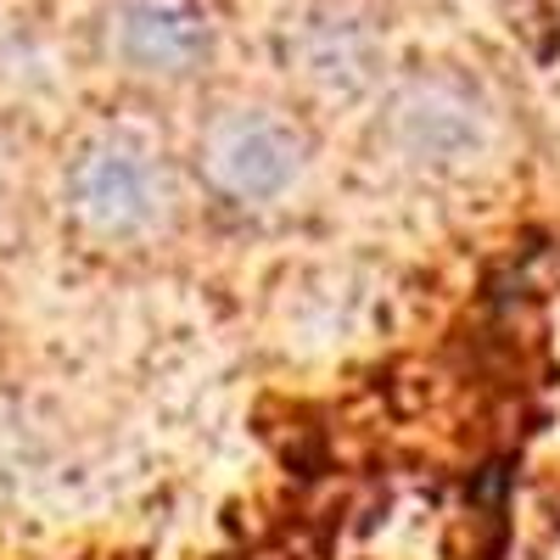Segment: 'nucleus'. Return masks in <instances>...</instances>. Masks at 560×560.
Instances as JSON below:
<instances>
[{
    "mask_svg": "<svg viewBox=\"0 0 560 560\" xmlns=\"http://www.w3.org/2000/svg\"><path fill=\"white\" fill-rule=\"evenodd\" d=\"M213 0H113L107 51L147 79H185L213 57Z\"/></svg>",
    "mask_w": 560,
    "mask_h": 560,
    "instance_id": "7ed1b4c3",
    "label": "nucleus"
},
{
    "mask_svg": "<svg viewBox=\"0 0 560 560\" xmlns=\"http://www.w3.org/2000/svg\"><path fill=\"white\" fill-rule=\"evenodd\" d=\"M168 208L163 158L135 135H102L68 163V213L102 242L152 230Z\"/></svg>",
    "mask_w": 560,
    "mask_h": 560,
    "instance_id": "f257e3e1",
    "label": "nucleus"
},
{
    "mask_svg": "<svg viewBox=\"0 0 560 560\" xmlns=\"http://www.w3.org/2000/svg\"><path fill=\"white\" fill-rule=\"evenodd\" d=\"M303 168V135L275 107H230L202 129V174L230 202H269Z\"/></svg>",
    "mask_w": 560,
    "mask_h": 560,
    "instance_id": "f03ea898",
    "label": "nucleus"
},
{
    "mask_svg": "<svg viewBox=\"0 0 560 560\" xmlns=\"http://www.w3.org/2000/svg\"><path fill=\"white\" fill-rule=\"evenodd\" d=\"M393 124L404 135V147L432 163L471 158L482 147V107L454 79H415L393 107Z\"/></svg>",
    "mask_w": 560,
    "mask_h": 560,
    "instance_id": "20e7f679",
    "label": "nucleus"
}]
</instances>
